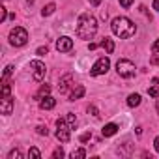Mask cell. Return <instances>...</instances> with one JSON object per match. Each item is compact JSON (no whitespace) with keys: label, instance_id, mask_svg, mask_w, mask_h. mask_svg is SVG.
<instances>
[{"label":"cell","instance_id":"6da1fadb","mask_svg":"<svg viewBox=\"0 0 159 159\" xmlns=\"http://www.w3.org/2000/svg\"><path fill=\"white\" fill-rule=\"evenodd\" d=\"M98 32V21L90 13H81L77 21V36L81 39H92Z\"/></svg>","mask_w":159,"mask_h":159},{"label":"cell","instance_id":"7a4b0ae2","mask_svg":"<svg viewBox=\"0 0 159 159\" xmlns=\"http://www.w3.org/2000/svg\"><path fill=\"white\" fill-rule=\"evenodd\" d=\"M111 30L114 36L122 38V39H129L135 36L137 32V26L133 25V21H129L127 17H114L112 23H111Z\"/></svg>","mask_w":159,"mask_h":159},{"label":"cell","instance_id":"3957f363","mask_svg":"<svg viewBox=\"0 0 159 159\" xmlns=\"http://www.w3.org/2000/svg\"><path fill=\"white\" fill-rule=\"evenodd\" d=\"M26 41H28V32H26L23 26H15V28L10 32V43H11L13 47H23Z\"/></svg>","mask_w":159,"mask_h":159},{"label":"cell","instance_id":"277c9868","mask_svg":"<svg viewBox=\"0 0 159 159\" xmlns=\"http://www.w3.org/2000/svg\"><path fill=\"white\" fill-rule=\"evenodd\" d=\"M116 71H118V75H120V77H124V79H131V77L135 75L137 67H135V64H133L131 60L122 58V60H118V62H116Z\"/></svg>","mask_w":159,"mask_h":159},{"label":"cell","instance_id":"5b68a950","mask_svg":"<svg viewBox=\"0 0 159 159\" xmlns=\"http://www.w3.org/2000/svg\"><path fill=\"white\" fill-rule=\"evenodd\" d=\"M69 129H71V125L66 124V120H62V118L56 120V139L60 142H69V137H71Z\"/></svg>","mask_w":159,"mask_h":159},{"label":"cell","instance_id":"8992f818","mask_svg":"<svg viewBox=\"0 0 159 159\" xmlns=\"http://www.w3.org/2000/svg\"><path fill=\"white\" fill-rule=\"evenodd\" d=\"M109 67H111V60L103 56V58H99V60L94 64V67L90 69V75H94V77L103 75V73H107V71H109Z\"/></svg>","mask_w":159,"mask_h":159},{"label":"cell","instance_id":"52a82bcc","mask_svg":"<svg viewBox=\"0 0 159 159\" xmlns=\"http://www.w3.org/2000/svg\"><path fill=\"white\" fill-rule=\"evenodd\" d=\"M30 71H32V77H34V81H43V77H45V64L39 62V60H32L30 62Z\"/></svg>","mask_w":159,"mask_h":159},{"label":"cell","instance_id":"ba28073f","mask_svg":"<svg viewBox=\"0 0 159 159\" xmlns=\"http://www.w3.org/2000/svg\"><path fill=\"white\" fill-rule=\"evenodd\" d=\"M56 49H58L60 52H69V51L73 49V39L67 38V36H62V38L56 41Z\"/></svg>","mask_w":159,"mask_h":159},{"label":"cell","instance_id":"9c48e42d","mask_svg":"<svg viewBox=\"0 0 159 159\" xmlns=\"http://www.w3.org/2000/svg\"><path fill=\"white\" fill-rule=\"evenodd\" d=\"M0 111H2V114H11L13 111V99L10 96H2V105H0Z\"/></svg>","mask_w":159,"mask_h":159},{"label":"cell","instance_id":"30bf717a","mask_svg":"<svg viewBox=\"0 0 159 159\" xmlns=\"http://www.w3.org/2000/svg\"><path fill=\"white\" fill-rule=\"evenodd\" d=\"M54 105H56V99L51 96H45L39 99V109H43V111H51V109H54Z\"/></svg>","mask_w":159,"mask_h":159},{"label":"cell","instance_id":"8fae6325","mask_svg":"<svg viewBox=\"0 0 159 159\" xmlns=\"http://www.w3.org/2000/svg\"><path fill=\"white\" fill-rule=\"evenodd\" d=\"M86 94V90H84V86H81V84H77V88L69 94V101H75V99H81L83 96Z\"/></svg>","mask_w":159,"mask_h":159},{"label":"cell","instance_id":"7c38bea8","mask_svg":"<svg viewBox=\"0 0 159 159\" xmlns=\"http://www.w3.org/2000/svg\"><path fill=\"white\" fill-rule=\"evenodd\" d=\"M116 131H118V125H116V124H107V125L101 129V135H103V137H112Z\"/></svg>","mask_w":159,"mask_h":159},{"label":"cell","instance_id":"4fadbf2b","mask_svg":"<svg viewBox=\"0 0 159 159\" xmlns=\"http://www.w3.org/2000/svg\"><path fill=\"white\" fill-rule=\"evenodd\" d=\"M99 45H101V47H103V49L107 51V54H112V52H114V41H112V39L105 38V39H103V41H101Z\"/></svg>","mask_w":159,"mask_h":159},{"label":"cell","instance_id":"5bb4252c","mask_svg":"<svg viewBox=\"0 0 159 159\" xmlns=\"http://www.w3.org/2000/svg\"><path fill=\"white\" fill-rule=\"evenodd\" d=\"M127 105H129V107H139V105H140V96H139V94H131V96L127 98Z\"/></svg>","mask_w":159,"mask_h":159},{"label":"cell","instance_id":"9a60e30c","mask_svg":"<svg viewBox=\"0 0 159 159\" xmlns=\"http://www.w3.org/2000/svg\"><path fill=\"white\" fill-rule=\"evenodd\" d=\"M49 92H51V86H49V84H43V86L39 88V92L36 94V99H41V98L49 96Z\"/></svg>","mask_w":159,"mask_h":159},{"label":"cell","instance_id":"2e32d148","mask_svg":"<svg viewBox=\"0 0 159 159\" xmlns=\"http://www.w3.org/2000/svg\"><path fill=\"white\" fill-rule=\"evenodd\" d=\"M71 75H66L64 79H62V81H60V92H66L67 90V86H69V83H71Z\"/></svg>","mask_w":159,"mask_h":159},{"label":"cell","instance_id":"e0dca14e","mask_svg":"<svg viewBox=\"0 0 159 159\" xmlns=\"http://www.w3.org/2000/svg\"><path fill=\"white\" fill-rule=\"evenodd\" d=\"M54 10H56V6H54V4H47V6L41 10V15H43V17H49V15H52V13H54Z\"/></svg>","mask_w":159,"mask_h":159},{"label":"cell","instance_id":"ac0fdd59","mask_svg":"<svg viewBox=\"0 0 159 159\" xmlns=\"http://www.w3.org/2000/svg\"><path fill=\"white\" fill-rule=\"evenodd\" d=\"M71 157H73V159H83V157H86V152H84L83 148L73 150V152H71Z\"/></svg>","mask_w":159,"mask_h":159},{"label":"cell","instance_id":"d6986e66","mask_svg":"<svg viewBox=\"0 0 159 159\" xmlns=\"http://www.w3.org/2000/svg\"><path fill=\"white\" fill-rule=\"evenodd\" d=\"M28 157H34V159H39V157H41V152H39L38 148H30V150H28Z\"/></svg>","mask_w":159,"mask_h":159},{"label":"cell","instance_id":"ffe728a7","mask_svg":"<svg viewBox=\"0 0 159 159\" xmlns=\"http://www.w3.org/2000/svg\"><path fill=\"white\" fill-rule=\"evenodd\" d=\"M148 94H150L152 98H159V86L155 84V86H152V88H148Z\"/></svg>","mask_w":159,"mask_h":159},{"label":"cell","instance_id":"44dd1931","mask_svg":"<svg viewBox=\"0 0 159 159\" xmlns=\"http://www.w3.org/2000/svg\"><path fill=\"white\" fill-rule=\"evenodd\" d=\"M67 124H69L71 127H75V124H77V118H75V114H71V112L67 114Z\"/></svg>","mask_w":159,"mask_h":159},{"label":"cell","instance_id":"7402d4cb","mask_svg":"<svg viewBox=\"0 0 159 159\" xmlns=\"http://www.w3.org/2000/svg\"><path fill=\"white\" fill-rule=\"evenodd\" d=\"M52 157H54V159H60V157H64V150H62V148H56V150L52 152Z\"/></svg>","mask_w":159,"mask_h":159},{"label":"cell","instance_id":"603a6c76","mask_svg":"<svg viewBox=\"0 0 159 159\" xmlns=\"http://www.w3.org/2000/svg\"><path fill=\"white\" fill-rule=\"evenodd\" d=\"M23 157V153L19 152V150H13L11 153H10V159H21Z\"/></svg>","mask_w":159,"mask_h":159},{"label":"cell","instance_id":"cb8c5ba5","mask_svg":"<svg viewBox=\"0 0 159 159\" xmlns=\"http://www.w3.org/2000/svg\"><path fill=\"white\" fill-rule=\"evenodd\" d=\"M120 4H122L124 8H131V4H133V0H120Z\"/></svg>","mask_w":159,"mask_h":159},{"label":"cell","instance_id":"d4e9b609","mask_svg":"<svg viewBox=\"0 0 159 159\" xmlns=\"http://www.w3.org/2000/svg\"><path fill=\"white\" fill-rule=\"evenodd\" d=\"M11 71H13V66H8V67H6V69H4V79H8V77H10V73H11Z\"/></svg>","mask_w":159,"mask_h":159},{"label":"cell","instance_id":"484cf974","mask_svg":"<svg viewBox=\"0 0 159 159\" xmlns=\"http://www.w3.org/2000/svg\"><path fill=\"white\" fill-rule=\"evenodd\" d=\"M47 51H49V49H47V47H39V49H38V51H36V52H38V54H39V56H43V54H47Z\"/></svg>","mask_w":159,"mask_h":159},{"label":"cell","instance_id":"4316f807","mask_svg":"<svg viewBox=\"0 0 159 159\" xmlns=\"http://www.w3.org/2000/svg\"><path fill=\"white\" fill-rule=\"evenodd\" d=\"M38 133H39V135H45V137H47V133H49V131H47V127L39 125V127H38Z\"/></svg>","mask_w":159,"mask_h":159},{"label":"cell","instance_id":"83f0119b","mask_svg":"<svg viewBox=\"0 0 159 159\" xmlns=\"http://www.w3.org/2000/svg\"><path fill=\"white\" fill-rule=\"evenodd\" d=\"M90 137H92V133H90V131H88V133H84V135H81V142H86Z\"/></svg>","mask_w":159,"mask_h":159},{"label":"cell","instance_id":"f1b7e54d","mask_svg":"<svg viewBox=\"0 0 159 159\" xmlns=\"http://www.w3.org/2000/svg\"><path fill=\"white\" fill-rule=\"evenodd\" d=\"M152 51H153V52H159V39H157V41L152 45Z\"/></svg>","mask_w":159,"mask_h":159},{"label":"cell","instance_id":"f546056e","mask_svg":"<svg viewBox=\"0 0 159 159\" xmlns=\"http://www.w3.org/2000/svg\"><path fill=\"white\" fill-rule=\"evenodd\" d=\"M150 64H153V66H159V56H153V58L150 60Z\"/></svg>","mask_w":159,"mask_h":159},{"label":"cell","instance_id":"4dcf8cb0","mask_svg":"<svg viewBox=\"0 0 159 159\" xmlns=\"http://www.w3.org/2000/svg\"><path fill=\"white\" fill-rule=\"evenodd\" d=\"M153 146H155V152L159 153V137H155V140H153Z\"/></svg>","mask_w":159,"mask_h":159},{"label":"cell","instance_id":"1f68e13d","mask_svg":"<svg viewBox=\"0 0 159 159\" xmlns=\"http://www.w3.org/2000/svg\"><path fill=\"white\" fill-rule=\"evenodd\" d=\"M88 112H92L94 116H98V109L96 107H88Z\"/></svg>","mask_w":159,"mask_h":159},{"label":"cell","instance_id":"d6a6232c","mask_svg":"<svg viewBox=\"0 0 159 159\" xmlns=\"http://www.w3.org/2000/svg\"><path fill=\"white\" fill-rule=\"evenodd\" d=\"M0 21H6V8H2V13H0Z\"/></svg>","mask_w":159,"mask_h":159},{"label":"cell","instance_id":"836d02e7","mask_svg":"<svg viewBox=\"0 0 159 159\" xmlns=\"http://www.w3.org/2000/svg\"><path fill=\"white\" fill-rule=\"evenodd\" d=\"M153 10L159 11V0H153Z\"/></svg>","mask_w":159,"mask_h":159},{"label":"cell","instance_id":"e575fe53","mask_svg":"<svg viewBox=\"0 0 159 159\" xmlns=\"http://www.w3.org/2000/svg\"><path fill=\"white\" fill-rule=\"evenodd\" d=\"M90 4H92V6H99V4H101V0H90Z\"/></svg>","mask_w":159,"mask_h":159},{"label":"cell","instance_id":"d590c367","mask_svg":"<svg viewBox=\"0 0 159 159\" xmlns=\"http://www.w3.org/2000/svg\"><path fill=\"white\" fill-rule=\"evenodd\" d=\"M88 49H90V51H94V49H98V45H96V43H90V45H88Z\"/></svg>","mask_w":159,"mask_h":159},{"label":"cell","instance_id":"8d00e7d4","mask_svg":"<svg viewBox=\"0 0 159 159\" xmlns=\"http://www.w3.org/2000/svg\"><path fill=\"white\" fill-rule=\"evenodd\" d=\"M155 107H157V112H159V99H157V105H155Z\"/></svg>","mask_w":159,"mask_h":159}]
</instances>
